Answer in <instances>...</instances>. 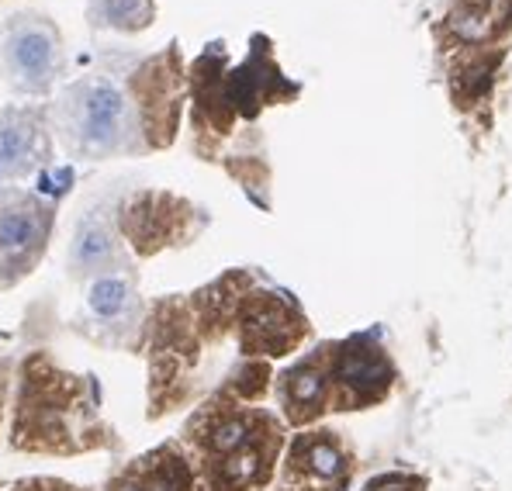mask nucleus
<instances>
[{
    "mask_svg": "<svg viewBox=\"0 0 512 491\" xmlns=\"http://www.w3.org/2000/svg\"><path fill=\"white\" fill-rule=\"evenodd\" d=\"M52 122H56V135L66 153L77 160H108V156L142 149L125 80L104 70L84 73L66 83L52 104Z\"/></svg>",
    "mask_w": 512,
    "mask_h": 491,
    "instance_id": "f257e3e1",
    "label": "nucleus"
},
{
    "mask_svg": "<svg viewBox=\"0 0 512 491\" xmlns=\"http://www.w3.org/2000/svg\"><path fill=\"white\" fill-rule=\"evenodd\" d=\"M0 73L21 97H49L66 73L59 25L42 11H14L0 25Z\"/></svg>",
    "mask_w": 512,
    "mask_h": 491,
    "instance_id": "f03ea898",
    "label": "nucleus"
},
{
    "mask_svg": "<svg viewBox=\"0 0 512 491\" xmlns=\"http://www.w3.org/2000/svg\"><path fill=\"white\" fill-rule=\"evenodd\" d=\"M125 87L128 97H132L135 122H139L142 149L156 153V149L173 146L187 94V66L180 42H170L167 49L139 59L128 70Z\"/></svg>",
    "mask_w": 512,
    "mask_h": 491,
    "instance_id": "7ed1b4c3",
    "label": "nucleus"
},
{
    "mask_svg": "<svg viewBox=\"0 0 512 491\" xmlns=\"http://www.w3.org/2000/svg\"><path fill=\"white\" fill-rule=\"evenodd\" d=\"M118 236L139 256H156L170 246L191 243L205 218L191 201L170 191H139L118 208Z\"/></svg>",
    "mask_w": 512,
    "mask_h": 491,
    "instance_id": "20e7f679",
    "label": "nucleus"
},
{
    "mask_svg": "<svg viewBox=\"0 0 512 491\" xmlns=\"http://www.w3.org/2000/svg\"><path fill=\"white\" fill-rule=\"evenodd\" d=\"M52 222V201L18 187H0V287H11L32 274L49 246Z\"/></svg>",
    "mask_w": 512,
    "mask_h": 491,
    "instance_id": "39448f33",
    "label": "nucleus"
},
{
    "mask_svg": "<svg viewBox=\"0 0 512 491\" xmlns=\"http://www.w3.org/2000/svg\"><path fill=\"white\" fill-rule=\"evenodd\" d=\"M395 367L371 339L357 336L329 350V409H367L388 398Z\"/></svg>",
    "mask_w": 512,
    "mask_h": 491,
    "instance_id": "423d86ee",
    "label": "nucleus"
},
{
    "mask_svg": "<svg viewBox=\"0 0 512 491\" xmlns=\"http://www.w3.org/2000/svg\"><path fill=\"white\" fill-rule=\"evenodd\" d=\"M239 339L246 353H267V357H284L305 339V315L277 291H246L236 301Z\"/></svg>",
    "mask_w": 512,
    "mask_h": 491,
    "instance_id": "0eeeda50",
    "label": "nucleus"
},
{
    "mask_svg": "<svg viewBox=\"0 0 512 491\" xmlns=\"http://www.w3.org/2000/svg\"><path fill=\"white\" fill-rule=\"evenodd\" d=\"M49 108L42 104H7L0 108V180L32 177L49 160Z\"/></svg>",
    "mask_w": 512,
    "mask_h": 491,
    "instance_id": "6e6552de",
    "label": "nucleus"
},
{
    "mask_svg": "<svg viewBox=\"0 0 512 491\" xmlns=\"http://www.w3.org/2000/svg\"><path fill=\"white\" fill-rule=\"evenodd\" d=\"M350 478V450L326 429L301 433L288 450L284 485L291 491H340Z\"/></svg>",
    "mask_w": 512,
    "mask_h": 491,
    "instance_id": "1a4fd4ad",
    "label": "nucleus"
},
{
    "mask_svg": "<svg viewBox=\"0 0 512 491\" xmlns=\"http://www.w3.org/2000/svg\"><path fill=\"white\" fill-rule=\"evenodd\" d=\"M111 270H125V243L118 236V225L108 222L101 211H87L70 239V274L80 281H94Z\"/></svg>",
    "mask_w": 512,
    "mask_h": 491,
    "instance_id": "9d476101",
    "label": "nucleus"
},
{
    "mask_svg": "<svg viewBox=\"0 0 512 491\" xmlns=\"http://www.w3.org/2000/svg\"><path fill=\"white\" fill-rule=\"evenodd\" d=\"M277 447H281V436L270 426L267 433H260L246 447L215 457L212 467H208V485H212V491H250L267 485L270 474H274Z\"/></svg>",
    "mask_w": 512,
    "mask_h": 491,
    "instance_id": "9b49d317",
    "label": "nucleus"
},
{
    "mask_svg": "<svg viewBox=\"0 0 512 491\" xmlns=\"http://www.w3.org/2000/svg\"><path fill=\"white\" fill-rule=\"evenodd\" d=\"M281 405L291 426H308L329 409V353L301 360L281 377Z\"/></svg>",
    "mask_w": 512,
    "mask_h": 491,
    "instance_id": "f8f14e48",
    "label": "nucleus"
},
{
    "mask_svg": "<svg viewBox=\"0 0 512 491\" xmlns=\"http://www.w3.org/2000/svg\"><path fill=\"white\" fill-rule=\"evenodd\" d=\"M87 308L108 326H125L135 312V284L128 270H111L87 284Z\"/></svg>",
    "mask_w": 512,
    "mask_h": 491,
    "instance_id": "ddd939ff",
    "label": "nucleus"
},
{
    "mask_svg": "<svg viewBox=\"0 0 512 491\" xmlns=\"http://www.w3.org/2000/svg\"><path fill=\"white\" fill-rule=\"evenodd\" d=\"M156 0H87V25L94 32L139 35L153 28Z\"/></svg>",
    "mask_w": 512,
    "mask_h": 491,
    "instance_id": "4468645a",
    "label": "nucleus"
},
{
    "mask_svg": "<svg viewBox=\"0 0 512 491\" xmlns=\"http://www.w3.org/2000/svg\"><path fill=\"white\" fill-rule=\"evenodd\" d=\"M267 429H270V419L260 412H222L208 422L201 440H205V447L212 457H225V453L253 443L256 436L267 433Z\"/></svg>",
    "mask_w": 512,
    "mask_h": 491,
    "instance_id": "2eb2a0df",
    "label": "nucleus"
},
{
    "mask_svg": "<svg viewBox=\"0 0 512 491\" xmlns=\"http://www.w3.org/2000/svg\"><path fill=\"white\" fill-rule=\"evenodd\" d=\"M450 25L464 39H485L488 25H492V0H461L450 14Z\"/></svg>",
    "mask_w": 512,
    "mask_h": 491,
    "instance_id": "dca6fc26",
    "label": "nucleus"
},
{
    "mask_svg": "<svg viewBox=\"0 0 512 491\" xmlns=\"http://www.w3.org/2000/svg\"><path fill=\"white\" fill-rule=\"evenodd\" d=\"M364 491H423V478H402V474H388V478L371 481Z\"/></svg>",
    "mask_w": 512,
    "mask_h": 491,
    "instance_id": "f3484780",
    "label": "nucleus"
},
{
    "mask_svg": "<svg viewBox=\"0 0 512 491\" xmlns=\"http://www.w3.org/2000/svg\"><path fill=\"white\" fill-rule=\"evenodd\" d=\"M14 491H73V488H70V485H63V481L39 478V481H25V485H18Z\"/></svg>",
    "mask_w": 512,
    "mask_h": 491,
    "instance_id": "a211bd4d",
    "label": "nucleus"
}]
</instances>
